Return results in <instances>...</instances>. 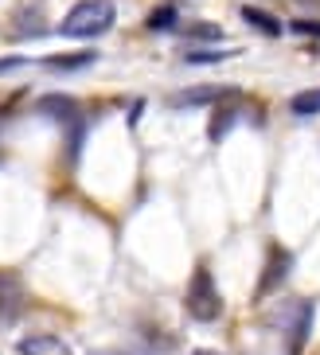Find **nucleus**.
I'll list each match as a JSON object with an SVG mask.
<instances>
[{"label": "nucleus", "mask_w": 320, "mask_h": 355, "mask_svg": "<svg viewBox=\"0 0 320 355\" xmlns=\"http://www.w3.org/2000/svg\"><path fill=\"white\" fill-rule=\"evenodd\" d=\"M117 20L114 0H78L67 16H62L59 32L67 40H94V35H106Z\"/></svg>", "instance_id": "f257e3e1"}, {"label": "nucleus", "mask_w": 320, "mask_h": 355, "mask_svg": "<svg viewBox=\"0 0 320 355\" xmlns=\"http://www.w3.org/2000/svg\"><path fill=\"white\" fill-rule=\"evenodd\" d=\"M184 304H187V313L196 316L199 324L219 320V316H223V297H219V285H215V277H211V270H207V266H196L192 282H187Z\"/></svg>", "instance_id": "f03ea898"}, {"label": "nucleus", "mask_w": 320, "mask_h": 355, "mask_svg": "<svg viewBox=\"0 0 320 355\" xmlns=\"http://www.w3.org/2000/svg\"><path fill=\"white\" fill-rule=\"evenodd\" d=\"M312 316H317V301L309 297H301V301L289 304V313H285V355H301L305 344H309V332H312Z\"/></svg>", "instance_id": "7ed1b4c3"}, {"label": "nucleus", "mask_w": 320, "mask_h": 355, "mask_svg": "<svg viewBox=\"0 0 320 355\" xmlns=\"http://www.w3.org/2000/svg\"><path fill=\"white\" fill-rule=\"evenodd\" d=\"M289 270H293V254L281 246V242H269V250H266V270H262V277H258V293L254 297H269V293L278 289L285 277H289Z\"/></svg>", "instance_id": "20e7f679"}, {"label": "nucleus", "mask_w": 320, "mask_h": 355, "mask_svg": "<svg viewBox=\"0 0 320 355\" xmlns=\"http://www.w3.org/2000/svg\"><path fill=\"white\" fill-rule=\"evenodd\" d=\"M238 98L235 86H187V90H176L172 105L180 110H196V105H215V102H230Z\"/></svg>", "instance_id": "39448f33"}, {"label": "nucleus", "mask_w": 320, "mask_h": 355, "mask_svg": "<svg viewBox=\"0 0 320 355\" xmlns=\"http://www.w3.org/2000/svg\"><path fill=\"white\" fill-rule=\"evenodd\" d=\"M16 352H20V355H74L71 347L62 344L59 336H51V332H35V336H24L20 344H16Z\"/></svg>", "instance_id": "423d86ee"}, {"label": "nucleus", "mask_w": 320, "mask_h": 355, "mask_svg": "<svg viewBox=\"0 0 320 355\" xmlns=\"http://www.w3.org/2000/svg\"><path fill=\"white\" fill-rule=\"evenodd\" d=\"M24 304V285L12 273H0V324H8Z\"/></svg>", "instance_id": "0eeeda50"}, {"label": "nucleus", "mask_w": 320, "mask_h": 355, "mask_svg": "<svg viewBox=\"0 0 320 355\" xmlns=\"http://www.w3.org/2000/svg\"><path fill=\"white\" fill-rule=\"evenodd\" d=\"M40 110L47 117H55V121H67V125L78 121V105H74V98H67V94H47L40 102Z\"/></svg>", "instance_id": "6e6552de"}, {"label": "nucleus", "mask_w": 320, "mask_h": 355, "mask_svg": "<svg viewBox=\"0 0 320 355\" xmlns=\"http://www.w3.org/2000/svg\"><path fill=\"white\" fill-rule=\"evenodd\" d=\"M242 20H246L250 28H258L262 35H269V40H278V35L285 32V28H281V24L273 20V16H269V12L254 8V4H246V8H242Z\"/></svg>", "instance_id": "1a4fd4ad"}, {"label": "nucleus", "mask_w": 320, "mask_h": 355, "mask_svg": "<svg viewBox=\"0 0 320 355\" xmlns=\"http://www.w3.org/2000/svg\"><path fill=\"white\" fill-rule=\"evenodd\" d=\"M98 55L94 51H74V55H47L43 63L55 67V71H83V67H90Z\"/></svg>", "instance_id": "9d476101"}, {"label": "nucleus", "mask_w": 320, "mask_h": 355, "mask_svg": "<svg viewBox=\"0 0 320 355\" xmlns=\"http://www.w3.org/2000/svg\"><path fill=\"white\" fill-rule=\"evenodd\" d=\"M289 110H293L297 117H317V114H320V86L293 94V98H289Z\"/></svg>", "instance_id": "9b49d317"}, {"label": "nucleus", "mask_w": 320, "mask_h": 355, "mask_svg": "<svg viewBox=\"0 0 320 355\" xmlns=\"http://www.w3.org/2000/svg\"><path fill=\"white\" fill-rule=\"evenodd\" d=\"M235 117H238L235 105H215V121H211L207 137H211V141H223V137H227V129L235 125Z\"/></svg>", "instance_id": "f8f14e48"}, {"label": "nucleus", "mask_w": 320, "mask_h": 355, "mask_svg": "<svg viewBox=\"0 0 320 355\" xmlns=\"http://www.w3.org/2000/svg\"><path fill=\"white\" fill-rule=\"evenodd\" d=\"M149 28H153V32H160V28H176V8L172 4H160V8L149 16Z\"/></svg>", "instance_id": "ddd939ff"}, {"label": "nucleus", "mask_w": 320, "mask_h": 355, "mask_svg": "<svg viewBox=\"0 0 320 355\" xmlns=\"http://www.w3.org/2000/svg\"><path fill=\"white\" fill-rule=\"evenodd\" d=\"M187 35H192V40H223V32H219L215 24H192Z\"/></svg>", "instance_id": "4468645a"}, {"label": "nucleus", "mask_w": 320, "mask_h": 355, "mask_svg": "<svg viewBox=\"0 0 320 355\" xmlns=\"http://www.w3.org/2000/svg\"><path fill=\"white\" fill-rule=\"evenodd\" d=\"M230 51H187V63H223Z\"/></svg>", "instance_id": "2eb2a0df"}, {"label": "nucleus", "mask_w": 320, "mask_h": 355, "mask_svg": "<svg viewBox=\"0 0 320 355\" xmlns=\"http://www.w3.org/2000/svg\"><path fill=\"white\" fill-rule=\"evenodd\" d=\"M289 28H293L297 35H320V20H301V16H297Z\"/></svg>", "instance_id": "dca6fc26"}, {"label": "nucleus", "mask_w": 320, "mask_h": 355, "mask_svg": "<svg viewBox=\"0 0 320 355\" xmlns=\"http://www.w3.org/2000/svg\"><path fill=\"white\" fill-rule=\"evenodd\" d=\"M24 63H28L24 55H4V59H0V74H4V71H20Z\"/></svg>", "instance_id": "f3484780"}, {"label": "nucleus", "mask_w": 320, "mask_h": 355, "mask_svg": "<svg viewBox=\"0 0 320 355\" xmlns=\"http://www.w3.org/2000/svg\"><path fill=\"white\" fill-rule=\"evenodd\" d=\"M192 355H219V352H211V347H196Z\"/></svg>", "instance_id": "a211bd4d"}, {"label": "nucleus", "mask_w": 320, "mask_h": 355, "mask_svg": "<svg viewBox=\"0 0 320 355\" xmlns=\"http://www.w3.org/2000/svg\"><path fill=\"white\" fill-rule=\"evenodd\" d=\"M90 355H125V352H90Z\"/></svg>", "instance_id": "6ab92c4d"}]
</instances>
